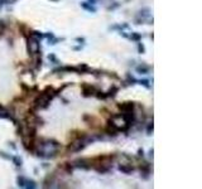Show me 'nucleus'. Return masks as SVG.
<instances>
[{"label":"nucleus","mask_w":202,"mask_h":189,"mask_svg":"<svg viewBox=\"0 0 202 189\" xmlns=\"http://www.w3.org/2000/svg\"><path fill=\"white\" fill-rule=\"evenodd\" d=\"M91 166L95 168L99 173H106L111 169L112 166V156L105 155V156H99L95 160L91 162Z\"/></svg>","instance_id":"1"},{"label":"nucleus","mask_w":202,"mask_h":189,"mask_svg":"<svg viewBox=\"0 0 202 189\" xmlns=\"http://www.w3.org/2000/svg\"><path fill=\"white\" fill-rule=\"evenodd\" d=\"M110 124H111L118 131L119 130H126V129L129 127V125H130L125 120V117L123 115H115V116H112L111 120H110Z\"/></svg>","instance_id":"2"},{"label":"nucleus","mask_w":202,"mask_h":189,"mask_svg":"<svg viewBox=\"0 0 202 189\" xmlns=\"http://www.w3.org/2000/svg\"><path fill=\"white\" fill-rule=\"evenodd\" d=\"M39 49H40V46H39L38 38L33 37V36L28 37V52H29V54L37 56L39 53Z\"/></svg>","instance_id":"3"},{"label":"nucleus","mask_w":202,"mask_h":189,"mask_svg":"<svg viewBox=\"0 0 202 189\" xmlns=\"http://www.w3.org/2000/svg\"><path fill=\"white\" fill-rule=\"evenodd\" d=\"M50 100H52V99H50L49 96H47L44 92H42L36 100H34V105L33 106L36 107V109H46V107L49 105Z\"/></svg>","instance_id":"4"},{"label":"nucleus","mask_w":202,"mask_h":189,"mask_svg":"<svg viewBox=\"0 0 202 189\" xmlns=\"http://www.w3.org/2000/svg\"><path fill=\"white\" fill-rule=\"evenodd\" d=\"M86 146V143H85V140H82L81 137H78L77 140H75L73 143H71L68 145V151H71V153H77V151L82 150L83 147Z\"/></svg>","instance_id":"5"},{"label":"nucleus","mask_w":202,"mask_h":189,"mask_svg":"<svg viewBox=\"0 0 202 189\" xmlns=\"http://www.w3.org/2000/svg\"><path fill=\"white\" fill-rule=\"evenodd\" d=\"M73 165L77 168H82V169H88L91 166V162H88L86 159H77L73 162Z\"/></svg>","instance_id":"6"},{"label":"nucleus","mask_w":202,"mask_h":189,"mask_svg":"<svg viewBox=\"0 0 202 189\" xmlns=\"http://www.w3.org/2000/svg\"><path fill=\"white\" fill-rule=\"evenodd\" d=\"M119 170L125 173V174H128V173H131L134 170V166L131 165V163H123L119 165Z\"/></svg>","instance_id":"7"},{"label":"nucleus","mask_w":202,"mask_h":189,"mask_svg":"<svg viewBox=\"0 0 202 189\" xmlns=\"http://www.w3.org/2000/svg\"><path fill=\"white\" fill-rule=\"evenodd\" d=\"M82 91H83V94L85 96H91V94H95V88L92 86H90V84H83V87H82Z\"/></svg>","instance_id":"8"},{"label":"nucleus","mask_w":202,"mask_h":189,"mask_svg":"<svg viewBox=\"0 0 202 189\" xmlns=\"http://www.w3.org/2000/svg\"><path fill=\"white\" fill-rule=\"evenodd\" d=\"M119 107L123 111H130V110L134 109V105H133V102H124V103H120Z\"/></svg>","instance_id":"9"},{"label":"nucleus","mask_w":202,"mask_h":189,"mask_svg":"<svg viewBox=\"0 0 202 189\" xmlns=\"http://www.w3.org/2000/svg\"><path fill=\"white\" fill-rule=\"evenodd\" d=\"M44 93L47 94V96H49L50 99H53V97H55V94L57 93L55 90H53V87H47L46 90H44Z\"/></svg>","instance_id":"10"},{"label":"nucleus","mask_w":202,"mask_h":189,"mask_svg":"<svg viewBox=\"0 0 202 189\" xmlns=\"http://www.w3.org/2000/svg\"><path fill=\"white\" fill-rule=\"evenodd\" d=\"M106 132L109 135H116V132H118V130H116L115 127H114V126L110 124L109 122V125H107V127H106Z\"/></svg>","instance_id":"11"},{"label":"nucleus","mask_w":202,"mask_h":189,"mask_svg":"<svg viewBox=\"0 0 202 189\" xmlns=\"http://www.w3.org/2000/svg\"><path fill=\"white\" fill-rule=\"evenodd\" d=\"M137 71H138V73H148L149 68H148V66L141 64V66H138L137 67Z\"/></svg>","instance_id":"12"},{"label":"nucleus","mask_w":202,"mask_h":189,"mask_svg":"<svg viewBox=\"0 0 202 189\" xmlns=\"http://www.w3.org/2000/svg\"><path fill=\"white\" fill-rule=\"evenodd\" d=\"M81 6H82L83 9H86V10H88V11H92V13L96 11V8H94V6L90 5V4H86V3H82Z\"/></svg>","instance_id":"13"},{"label":"nucleus","mask_w":202,"mask_h":189,"mask_svg":"<svg viewBox=\"0 0 202 189\" xmlns=\"http://www.w3.org/2000/svg\"><path fill=\"white\" fill-rule=\"evenodd\" d=\"M9 116H10L9 112L3 109V107H0V119H6V117H9Z\"/></svg>","instance_id":"14"},{"label":"nucleus","mask_w":202,"mask_h":189,"mask_svg":"<svg viewBox=\"0 0 202 189\" xmlns=\"http://www.w3.org/2000/svg\"><path fill=\"white\" fill-rule=\"evenodd\" d=\"M140 18H141V20H143V18H148L149 17V10H148V9H144V10H141L140 11Z\"/></svg>","instance_id":"15"},{"label":"nucleus","mask_w":202,"mask_h":189,"mask_svg":"<svg viewBox=\"0 0 202 189\" xmlns=\"http://www.w3.org/2000/svg\"><path fill=\"white\" fill-rule=\"evenodd\" d=\"M13 162H14V164H15L17 166H20V165H22V159H20V158H18V156H14V158H13Z\"/></svg>","instance_id":"16"},{"label":"nucleus","mask_w":202,"mask_h":189,"mask_svg":"<svg viewBox=\"0 0 202 189\" xmlns=\"http://www.w3.org/2000/svg\"><path fill=\"white\" fill-rule=\"evenodd\" d=\"M131 39H134V40H139V39H140V34L133 33V34H131Z\"/></svg>","instance_id":"17"},{"label":"nucleus","mask_w":202,"mask_h":189,"mask_svg":"<svg viewBox=\"0 0 202 189\" xmlns=\"http://www.w3.org/2000/svg\"><path fill=\"white\" fill-rule=\"evenodd\" d=\"M138 49H139V52H140V53H144L145 52L144 46H143V44H140V43H139V46H138Z\"/></svg>","instance_id":"18"},{"label":"nucleus","mask_w":202,"mask_h":189,"mask_svg":"<svg viewBox=\"0 0 202 189\" xmlns=\"http://www.w3.org/2000/svg\"><path fill=\"white\" fill-rule=\"evenodd\" d=\"M150 132H153V122L149 124V126H148V134L150 135Z\"/></svg>","instance_id":"19"},{"label":"nucleus","mask_w":202,"mask_h":189,"mask_svg":"<svg viewBox=\"0 0 202 189\" xmlns=\"http://www.w3.org/2000/svg\"><path fill=\"white\" fill-rule=\"evenodd\" d=\"M140 84H143V86H145V87H149V83H148V81H147V80L140 81Z\"/></svg>","instance_id":"20"},{"label":"nucleus","mask_w":202,"mask_h":189,"mask_svg":"<svg viewBox=\"0 0 202 189\" xmlns=\"http://www.w3.org/2000/svg\"><path fill=\"white\" fill-rule=\"evenodd\" d=\"M48 58H49V61H53V62H57V59H56V57H55V56H53V54H49V57H48Z\"/></svg>","instance_id":"21"},{"label":"nucleus","mask_w":202,"mask_h":189,"mask_svg":"<svg viewBox=\"0 0 202 189\" xmlns=\"http://www.w3.org/2000/svg\"><path fill=\"white\" fill-rule=\"evenodd\" d=\"M3 32H4V25H3L1 23H0V36L3 34Z\"/></svg>","instance_id":"22"},{"label":"nucleus","mask_w":202,"mask_h":189,"mask_svg":"<svg viewBox=\"0 0 202 189\" xmlns=\"http://www.w3.org/2000/svg\"><path fill=\"white\" fill-rule=\"evenodd\" d=\"M138 155H139V156H143V149H139V151H138Z\"/></svg>","instance_id":"23"},{"label":"nucleus","mask_w":202,"mask_h":189,"mask_svg":"<svg viewBox=\"0 0 202 189\" xmlns=\"http://www.w3.org/2000/svg\"><path fill=\"white\" fill-rule=\"evenodd\" d=\"M4 3H5V0H0V8H1V6L4 5Z\"/></svg>","instance_id":"24"},{"label":"nucleus","mask_w":202,"mask_h":189,"mask_svg":"<svg viewBox=\"0 0 202 189\" xmlns=\"http://www.w3.org/2000/svg\"><path fill=\"white\" fill-rule=\"evenodd\" d=\"M6 3H13V1H15V0H5Z\"/></svg>","instance_id":"25"},{"label":"nucleus","mask_w":202,"mask_h":189,"mask_svg":"<svg viewBox=\"0 0 202 189\" xmlns=\"http://www.w3.org/2000/svg\"><path fill=\"white\" fill-rule=\"evenodd\" d=\"M90 3H92V4H95V3H96V1H95V0H90Z\"/></svg>","instance_id":"26"},{"label":"nucleus","mask_w":202,"mask_h":189,"mask_svg":"<svg viewBox=\"0 0 202 189\" xmlns=\"http://www.w3.org/2000/svg\"><path fill=\"white\" fill-rule=\"evenodd\" d=\"M52 1H58V0H52Z\"/></svg>","instance_id":"27"}]
</instances>
